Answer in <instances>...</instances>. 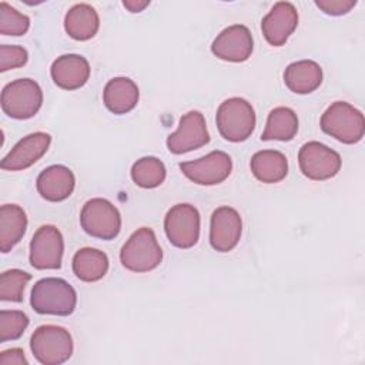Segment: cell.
<instances>
[{"mask_svg":"<svg viewBox=\"0 0 365 365\" xmlns=\"http://www.w3.org/2000/svg\"><path fill=\"white\" fill-rule=\"evenodd\" d=\"M208 141L210 134L204 115L197 110H191L181 117L177 131L168 135L167 148L173 154H182L197 150L208 144Z\"/></svg>","mask_w":365,"mask_h":365,"instance_id":"7c38bea8","label":"cell"},{"mask_svg":"<svg viewBox=\"0 0 365 365\" xmlns=\"http://www.w3.org/2000/svg\"><path fill=\"white\" fill-rule=\"evenodd\" d=\"M80 224L88 235L110 241L120 234L121 215L108 200L91 198L81 208Z\"/></svg>","mask_w":365,"mask_h":365,"instance_id":"52a82bcc","label":"cell"},{"mask_svg":"<svg viewBox=\"0 0 365 365\" xmlns=\"http://www.w3.org/2000/svg\"><path fill=\"white\" fill-rule=\"evenodd\" d=\"M301 173L314 181H324L335 177L341 170V155L319 141L305 143L298 153Z\"/></svg>","mask_w":365,"mask_h":365,"instance_id":"ba28073f","label":"cell"},{"mask_svg":"<svg viewBox=\"0 0 365 365\" xmlns=\"http://www.w3.org/2000/svg\"><path fill=\"white\" fill-rule=\"evenodd\" d=\"M43 104V91L31 78H19L3 87L1 108L16 120H27L37 114Z\"/></svg>","mask_w":365,"mask_h":365,"instance_id":"8992f818","label":"cell"},{"mask_svg":"<svg viewBox=\"0 0 365 365\" xmlns=\"http://www.w3.org/2000/svg\"><path fill=\"white\" fill-rule=\"evenodd\" d=\"M242 221L237 210L224 205L217 208L211 215L210 244L218 252L234 250L241 238Z\"/></svg>","mask_w":365,"mask_h":365,"instance_id":"5bb4252c","label":"cell"},{"mask_svg":"<svg viewBox=\"0 0 365 365\" xmlns=\"http://www.w3.org/2000/svg\"><path fill=\"white\" fill-rule=\"evenodd\" d=\"M37 191L38 194L51 202L64 201L68 198L76 185V178L73 171L66 165H50L43 170L37 177Z\"/></svg>","mask_w":365,"mask_h":365,"instance_id":"ac0fdd59","label":"cell"},{"mask_svg":"<svg viewBox=\"0 0 365 365\" xmlns=\"http://www.w3.org/2000/svg\"><path fill=\"white\" fill-rule=\"evenodd\" d=\"M181 173L198 185H215L228 178L232 171V160L224 151H211L194 161L180 163Z\"/></svg>","mask_w":365,"mask_h":365,"instance_id":"8fae6325","label":"cell"},{"mask_svg":"<svg viewBox=\"0 0 365 365\" xmlns=\"http://www.w3.org/2000/svg\"><path fill=\"white\" fill-rule=\"evenodd\" d=\"M123 267L133 272H148L155 269L163 261V250L154 231L141 227L134 231L120 251Z\"/></svg>","mask_w":365,"mask_h":365,"instance_id":"7a4b0ae2","label":"cell"},{"mask_svg":"<svg viewBox=\"0 0 365 365\" xmlns=\"http://www.w3.org/2000/svg\"><path fill=\"white\" fill-rule=\"evenodd\" d=\"M64 252V240L54 225H41L30 241V264L36 269H58Z\"/></svg>","mask_w":365,"mask_h":365,"instance_id":"30bf717a","label":"cell"},{"mask_svg":"<svg viewBox=\"0 0 365 365\" xmlns=\"http://www.w3.org/2000/svg\"><path fill=\"white\" fill-rule=\"evenodd\" d=\"M29 54L27 50L20 46H0V71H7L11 68L21 67L27 63Z\"/></svg>","mask_w":365,"mask_h":365,"instance_id":"f546056e","label":"cell"},{"mask_svg":"<svg viewBox=\"0 0 365 365\" xmlns=\"http://www.w3.org/2000/svg\"><path fill=\"white\" fill-rule=\"evenodd\" d=\"M148 4H150L148 0H144V1H140V0H125V1H123V6H124L128 11H131V13H140V11H143Z\"/></svg>","mask_w":365,"mask_h":365,"instance_id":"d6a6232c","label":"cell"},{"mask_svg":"<svg viewBox=\"0 0 365 365\" xmlns=\"http://www.w3.org/2000/svg\"><path fill=\"white\" fill-rule=\"evenodd\" d=\"M54 84L63 90H77L90 77V64L80 54H63L57 57L50 68Z\"/></svg>","mask_w":365,"mask_h":365,"instance_id":"e0dca14e","label":"cell"},{"mask_svg":"<svg viewBox=\"0 0 365 365\" xmlns=\"http://www.w3.org/2000/svg\"><path fill=\"white\" fill-rule=\"evenodd\" d=\"M29 361L24 356L23 349L11 348L0 354V365H27Z\"/></svg>","mask_w":365,"mask_h":365,"instance_id":"1f68e13d","label":"cell"},{"mask_svg":"<svg viewBox=\"0 0 365 365\" xmlns=\"http://www.w3.org/2000/svg\"><path fill=\"white\" fill-rule=\"evenodd\" d=\"M215 121L224 140L241 143L254 133L257 118L251 103L241 97H231L220 104Z\"/></svg>","mask_w":365,"mask_h":365,"instance_id":"3957f363","label":"cell"},{"mask_svg":"<svg viewBox=\"0 0 365 365\" xmlns=\"http://www.w3.org/2000/svg\"><path fill=\"white\" fill-rule=\"evenodd\" d=\"M298 133V117L294 110L288 107H275L269 111L265 130L261 140H278L289 141Z\"/></svg>","mask_w":365,"mask_h":365,"instance_id":"d4e9b609","label":"cell"},{"mask_svg":"<svg viewBox=\"0 0 365 365\" xmlns=\"http://www.w3.org/2000/svg\"><path fill=\"white\" fill-rule=\"evenodd\" d=\"M31 275L26 271L13 268L7 269L0 275V299L9 302H20L23 292Z\"/></svg>","mask_w":365,"mask_h":365,"instance_id":"4316f807","label":"cell"},{"mask_svg":"<svg viewBox=\"0 0 365 365\" xmlns=\"http://www.w3.org/2000/svg\"><path fill=\"white\" fill-rule=\"evenodd\" d=\"M298 26V11L295 6L289 1H278L268 11V14L261 21V30L265 40L274 46L279 47L287 43L289 36Z\"/></svg>","mask_w":365,"mask_h":365,"instance_id":"2e32d148","label":"cell"},{"mask_svg":"<svg viewBox=\"0 0 365 365\" xmlns=\"http://www.w3.org/2000/svg\"><path fill=\"white\" fill-rule=\"evenodd\" d=\"M29 327V317L19 309L0 311V342L19 339Z\"/></svg>","mask_w":365,"mask_h":365,"instance_id":"83f0119b","label":"cell"},{"mask_svg":"<svg viewBox=\"0 0 365 365\" xmlns=\"http://www.w3.org/2000/svg\"><path fill=\"white\" fill-rule=\"evenodd\" d=\"M108 271V257L96 248H81L73 257V272L84 282H96Z\"/></svg>","mask_w":365,"mask_h":365,"instance_id":"cb8c5ba5","label":"cell"},{"mask_svg":"<svg viewBox=\"0 0 365 365\" xmlns=\"http://www.w3.org/2000/svg\"><path fill=\"white\" fill-rule=\"evenodd\" d=\"M165 165L157 157H143L131 167V178L141 188H155L165 180Z\"/></svg>","mask_w":365,"mask_h":365,"instance_id":"484cf974","label":"cell"},{"mask_svg":"<svg viewBox=\"0 0 365 365\" xmlns=\"http://www.w3.org/2000/svg\"><path fill=\"white\" fill-rule=\"evenodd\" d=\"M100 27V19L94 7L86 3L74 4L64 17L66 33L78 41L93 38Z\"/></svg>","mask_w":365,"mask_h":365,"instance_id":"44dd1931","label":"cell"},{"mask_svg":"<svg viewBox=\"0 0 365 365\" xmlns=\"http://www.w3.org/2000/svg\"><path fill=\"white\" fill-rule=\"evenodd\" d=\"M355 4V0H315V6L329 16L346 14Z\"/></svg>","mask_w":365,"mask_h":365,"instance_id":"4dcf8cb0","label":"cell"},{"mask_svg":"<svg viewBox=\"0 0 365 365\" xmlns=\"http://www.w3.org/2000/svg\"><path fill=\"white\" fill-rule=\"evenodd\" d=\"M321 128L344 144H355L365 134L364 114L346 101L332 103L321 117Z\"/></svg>","mask_w":365,"mask_h":365,"instance_id":"277c9868","label":"cell"},{"mask_svg":"<svg viewBox=\"0 0 365 365\" xmlns=\"http://www.w3.org/2000/svg\"><path fill=\"white\" fill-rule=\"evenodd\" d=\"M30 349L43 365H61L73 355L70 332L58 325H41L30 338Z\"/></svg>","mask_w":365,"mask_h":365,"instance_id":"5b68a950","label":"cell"},{"mask_svg":"<svg viewBox=\"0 0 365 365\" xmlns=\"http://www.w3.org/2000/svg\"><path fill=\"white\" fill-rule=\"evenodd\" d=\"M51 137L47 133L37 131L23 137L1 160L0 167L7 171L26 170L37 163L48 150Z\"/></svg>","mask_w":365,"mask_h":365,"instance_id":"9a60e30c","label":"cell"},{"mask_svg":"<svg viewBox=\"0 0 365 365\" xmlns=\"http://www.w3.org/2000/svg\"><path fill=\"white\" fill-rule=\"evenodd\" d=\"M30 305L41 315L67 317L76 309L77 294L66 279L48 277L33 285Z\"/></svg>","mask_w":365,"mask_h":365,"instance_id":"6da1fadb","label":"cell"},{"mask_svg":"<svg viewBox=\"0 0 365 365\" xmlns=\"http://www.w3.org/2000/svg\"><path fill=\"white\" fill-rule=\"evenodd\" d=\"M285 86L297 94H309L322 83V68L312 60L291 63L284 71Z\"/></svg>","mask_w":365,"mask_h":365,"instance_id":"ffe728a7","label":"cell"},{"mask_svg":"<svg viewBox=\"0 0 365 365\" xmlns=\"http://www.w3.org/2000/svg\"><path fill=\"white\" fill-rule=\"evenodd\" d=\"M168 241L177 248H191L200 238V212L191 204H175L164 218Z\"/></svg>","mask_w":365,"mask_h":365,"instance_id":"9c48e42d","label":"cell"},{"mask_svg":"<svg viewBox=\"0 0 365 365\" xmlns=\"http://www.w3.org/2000/svg\"><path fill=\"white\" fill-rule=\"evenodd\" d=\"M30 27V19L9 6L6 1L0 3V33L3 36H23Z\"/></svg>","mask_w":365,"mask_h":365,"instance_id":"f1b7e54d","label":"cell"},{"mask_svg":"<svg viewBox=\"0 0 365 365\" xmlns=\"http://www.w3.org/2000/svg\"><path fill=\"white\" fill-rule=\"evenodd\" d=\"M254 50L252 34L242 24H232L224 29L212 41L211 51L221 60L241 63L250 58Z\"/></svg>","mask_w":365,"mask_h":365,"instance_id":"4fadbf2b","label":"cell"},{"mask_svg":"<svg viewBox=\"0 0 365 365\" xmlns=\"http://www.w3.org/2000/svg\"><path fill=\"white\" fill-rule=\"evenodd\" d=\"M27 228V217L21 207L4 204L0 208V251L9 252L20 242Z\"/></svg>","mask_w":365,"mask_h":365,"instance_id":"603a6c76","label":"cell"},{"mask_svg":"<svg viewBox=\"0 0 365 365\" xmlns=\"http://www.w3.org/2000/svg\"><path fill=\"white\" fill-rule=\"evenodd\" d=\"M138 87L128 77L111 78L103 91L104 106L113 114H125L131 111L138 103Z\"/></svg>","mask_w":365,"mask_h":365,"instance_id":"d6986e66","label":"cell"},{"mask_svg":"<svg viewBox=\"0 0 365 365\" xmlns=\"http://www.w3.org/2000/svg\"><path fill=\"white\" fill-rule=\"evenodd\" d=\"M251 171L254 177L265 184L282 181L288 174V160L277 150H261L251 157Z\"/></svg>","mask_w":365,"mask_h":365,"instance_id":"7402d4cb","label":"cell"}]
</instances>
